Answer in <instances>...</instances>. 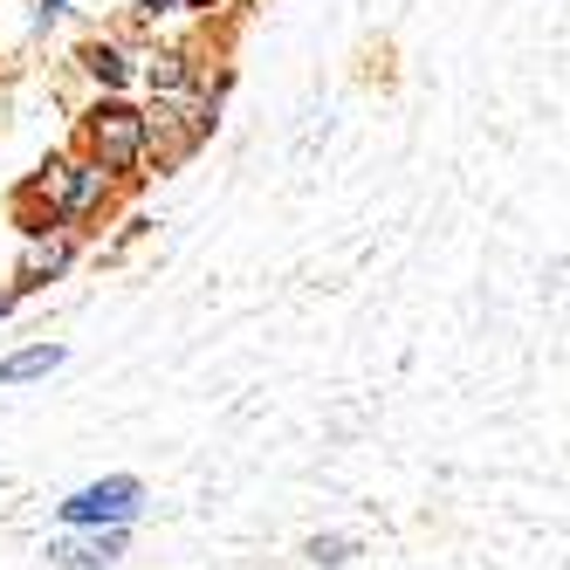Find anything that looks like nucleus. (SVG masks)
Here are the masks:
<instances>
[{
    "label": "nucleus",
    "mask_w": 570,
    "mask_h": 570,
    "mask_svg": "<svg viewBox=\"0 0 570 570\" xmlns=\"http://www.w3.org/2000/svg\"><path fill=\"white\" fill-rule=\"evenodd\" d=\"M138 14H179V8H207V0H131Z\"/></svg>",
    "instance_id": "nucleus-10"
},
{
    "label": "nucleus",
    "mask_w": 570,
    "mask_h": 570,
    "mask_svg": "<svg viewBox=\"0 0 570 570\" xmlns=\"http://www.w3.org/2000/svg\"><path fill=\"white\" fill-rule=\"evenodd\" d=\"M145 83H151L158 97H186V90H193V62H186V49H158L151 69H145Z\"/></svg>",
    "instance_id": "nucleus-7"
},
{
    "label": "nucleus",
    "mask_w": 570,
    "mask_h": 570,
    "mask_svg": "<svg viewBox=\"0 0 570 570\" xmlns=\"http://www.w3.org/2000/svg\"><path fill=\"white\" fill-rule=\"evenodd\" d=\"M131 543V522H110V529H83V537H56L49 543V563L56 570H110Z\"/></svg>",
    "instance_id": "nucleus-4"
},
{
    "label": "nucleus",
    "mask_w": 570,
    "mask_h": 570,
    "mask_svg": "<svg viewBox=\"0 0 570 570\" xmlns=\"http://www.w3.org/2000/svg\"><path fill=\"white\" fill-rule=\"evenodd\" d=\"M69 268V234L49 227V234H28V255H21V289H42Z\"/></svg>",
    "instance_id": "nucleus-5"
},
{
    "label": "nucleus",
    "mask_w": 570,
    "mask_h": 570,
    "mask_svg": "<svg viewBox=\"0 0 570 570\" xmlns=\"http://www.w3.org/2000/svg\"><path fill=\"white\" fill-rule=\"evenodd\" d=\"M351 537H309V563H323V570H337V563H351Z\"/></svg>",
    "instance_id": "nucleus-9"
},
{
    "label": "nucleus",
    "mask_w": 570,
    "mask_h": 570,
    "mask_svg": "<svg viewBox=\"0 0 570 570\" xmlns=\"http://www.w3.org/2000/svg\"><path fill=\"white\" fill-rule=\"evenodd\" d=\"M214 125L220 117H207V110H179V97L151 104L145 110V158H158V173H179L186 158L214 138Z\"/></svg>",
    "instance_id": "nucleus-2"
},
{
    "label": "nucleus",
    "mask_w": 570,
    "mask_h": 570,
    "mask_svg": "<svg viewBox=\"0 0 570 570\" xmlns=\"http://www.w3.org/2000/svg\"><path fill=\"white\" fill-rule=\"evenodd\" d=\"M83 69L97 76L104 90H125V83H131V62H125V49H110V42H90V49H83Z\"/></svg>",
    "instance_id": "nucleus-8"
},
{
    "label": "nucleus",
    "mask_w": 570,
    "mask_h": 570,
    "mask_svg": "<svg viewBox=\"0 0 570 570\" xmlns=\"http://www.w3.org/2000/svg\"><path fill=\"white\" fill-rule=\"evenodd\" d=\"M8 309H14V289H0V316H8Z\"/></svg>",
    "instance_id": "nucleus-12"
},
{
    "label": "nucleus",
    "mask_w": 570,
    "mask_h": 570,
    "mask_svg": "<svg viewBox=\"0 0 570 570\" xmlns=\"http://www.w3.org/2000/svg\"><path fill=\"white\" fill-rule=\"evenodd\" d=\"M138 509H145V481L138 474H104V481L76 488L62 502V522L69 529H110V522H138Z\"/></svg>",
    "instance_id": "nucleus-3"
},
{
    "label": "nucleus",
    "mask_w": 570,
    "mask_h": 570,
    "mask_svg": "<svg viewBox=\"0 0 570 570\" xmlns=\"http://www.w3.org/2000/svg\"><path fill=\"white\" fill-rule=\"evenodd\" d=\"M62 344H28V351H14V357H0V385H28V379H49V372H62Z\"/></svg>",
    "instance_id": "nucleus-6"
},
{
    "label": "nucleus",
    "mask_w": 570,
    "mask_h": 570,
    "mask_svg": "<svg viewBox=\"0 0 570 570\" xmlns=\"http://www.w3.org/2000/svg\"><path fill=\"white\" fill-rule=\"evenodd\" d=\"M83 145H90V166H104L110 179H138L145 173V110H131L125 97H104L83 117Z\"/></svg>",
    "instance_id": "nucleus-1"
},
{
    "label": "nucleus",
    "mask_w": 570,
    "mask_h": 570,
    "mask_svg": "<svg viewBox=\"0 0 570 570\" xmlns=\"http://www.w3.org/2000/svg\"><path fill=\"white\" fill-rule=\"evenodd\" d=\"M69 14V0H35V28H49V21H62Z\"/></svg>",
    "instance_id": "nucleus-11"
}]
</instances>
